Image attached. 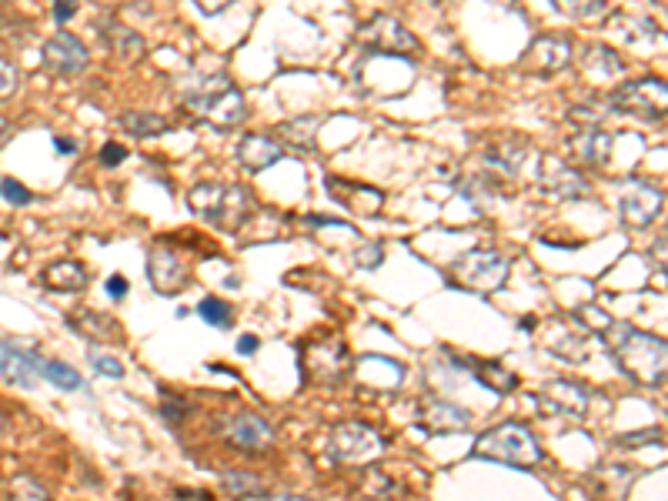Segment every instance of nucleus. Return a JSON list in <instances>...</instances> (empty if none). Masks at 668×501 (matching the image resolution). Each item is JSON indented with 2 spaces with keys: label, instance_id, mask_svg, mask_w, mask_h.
Segmentation results:
<instances>
[{
  "label": "nucleus",
  "instance_id": "obj_36",
  "mask_svg": "<svg viewBox=\"0 0 668 501\" xmlns=\"http://www.w3.org/2000/svg\"><path fill=\"white\" fill-rule=\"evenodd\" d=\"M188 4H194L198 14H204V18H218L234 4V0H188Z\"/></svg>",
  "mask_w": 668,
  "mask_h": 501
},
{
  "label": "nucleus",
  "instance_id": "obj_39",
  "mask_svg": "<svg viewBox=\"0 0 668 501\" xmlns=\"http://www.w3.org/2000/svg\"><path fill=\"white\" fill-rule=\"evenodd\" d=\"M124 157H127V147H121V144H114V141L104 144V151H101V164H104V167H114V164H121Z\"/></svg>",
  "mask_w": 668,
  "mask_h": 501
},
{
  "label": "nucleus",
  "instance_id": "obj_41",
  "mask_svg": "<svg viewBox=\"0 0 668 501\" xmlns=\"http://www.w3.org/2000/svg\"><path fill=\"white\" fill-rule=\"evenodd\" d=\"M365 250H368V255H361V250H358V258H355V261L365 265V268H375V265L381 261V247H378V244H368Z\"/></svg>",
  "mask_w": 668,
  "mask_h": 501
},
{
  "label": "nucleus",
  "instance_id": "obj_1",
  "mask_svg": "<svg viewBox=\"0 0 668 501\" xmlns=\"http://www.w3.org/2000/svg\"><path fill=\"white\" fill-rule=\"evenodd\" d=\"M609 352H615L622 371L638 385V388H661L665 381V342L655 334H645L625 321L609 318V324L599 331Z\"/></svg>",
  "mask_w": 668,
  "mask_h": 501
},
{
  "label": "nucleus",
  "instance_id": "obj_3",
  "mask_svg": "<svg viewBox=\"0 0 668 501\" xmlns=\"http://www.w3.org/2000/svg\"><path fill=\"white\" fill-rule=\"evenodd\" d=\"M188 208L204 218L208 224L221 231H237L255 214V194L244 185H224V181H201L188 191Z\"/></svg>",
  "mask_w": 668,
  "mask_h": 501
},
{
  "label": "nucleus",
  "instance_id": "obj_17",
  "mask_svg": "<svg viewBox=\"0 0 668 501\" xmlns=\"http://www.w3.org/2000/svg\"><path fill=\"white\" fill-rule=\"evenodd\" d=\"M528 157H532V144L525 137H515V134L512 137H501V141H491L488 151H485L488 167H494V171L509 175V178H515L522 171Z\"/></svg>",
  "mask_w": 668,
  "mask_h": 501
},
{
  "label": "nucleus",
  "instance_id": "obj_5",
  "mask_svg": "<svg viewBox=\"0 0 668 501\" xmlns=\"http://www.w3.org/2000/svg\"><path fill=\"white\" fill-rule=\"evenodd\" d=\"M609 111L638 118V121H661L665 108H668V91H665V80L661 77H638L622 84L619 91H612L605 98Z\"/></svg>",
  "mask_w": 668,
  "mask_h": 501
},
{
  "label": "nucleus",
  "instance_id": "obj_46",
  "mask_svg": "<svg viewBox=\"0 0 668 501\" xmlns=\"http://www.w3.org/2000/svg\"><path fill=\"white\" fill-rule=\"evenodd\" d=\"M268 501H314V498H301V494H271Z\"/></svg>",
  "mask_w": 668,
  "mask_h": 501
},
{
  "label": "nucleus",
  "instance_id": "obj_14",
  "mask_svg": "<svg viewBox=\"0 0 668 501\" xmlns=\"http://www.w3.org/2000/svg\"><path fill=\"white\" fill-rule=\"evenodd\" d=\"M542 188L552 194V198H561V201H575V198H584L589 194V181L578 171L575 164L561 160L558 154H545L542 157V175H538Z\"/></svg>",
  "mask_w": 668,
  "mask_h": 501
},
{
  "label": "nucleus",
  "instance_id": "obj_37",
  "mask_svg": "<svg viewBox=\"0 0 668 501\" xmlns=\"http://www.w3.org/2000/svg\"><path fill=\"white\" fill-rule=\"evenodd\" d=\"M91 365H94V371H101V375H108V378H121V375H124L121 361H114V358H108V355H94Z\"/></svg>",
  "mask_w": 668,
  "mask_h": 501
},
{
  "label": "nucleus",
  "instance_id": "obj_29",
  "mask_svg": "<svg viewBox=\"0 0 668 501\" xmlns=\"http://www.w3.org/2000/svg\"><path fill=\"white\" fill-rule=\"evenodd\" d=\"M37 375H44L51 385H57L60 391H77L80 385H84V378L74 371V368H67L64 361H41L37 365Z\"/></svg>",
  "mask_w": 668,
  "mask_h": 501
},
{
  "label": "nucleus",
  "instance_id": "obj_21",
  "mask_svg": "<svg viewBox=\"0 0 668 501\" xmlns=\"http://www.w3.org/2000/svg\"><path fill=\"white\" fill-rule=\"evenodd\" d=\"M471 425V414L465 411V408H458V404H452V401H425V408H422V428H428V432H465Z\"/></svg>",
  "mask_w": 668,
  "mask_h": 501
},
{
  "label": "nucleus",
  "instance_id": "obj_33",
  "mask_svg": "<svg viewBox=\"0 0 668 501\" xmlns=\"http://www.w3.org/2000/svg\"><path fill=\"white\" fill-rule=\"evenodd\" d=\"M224 488H227L231 494H241V498H247V494H258V491H261V481H258L255 475H241V471H231V475H224Z\"/></svg>",
  "mask_w": 668,
  "mask_h": 501
},
{
  "label": "nucleus",
  "instance_id": "obj_44",
  "mask_svg": "<svg viewBox=\"0 0 668 501\" xmlns=\"http://www.w3.org/2000/svg\"><path fill=\"white\" fill-rule=\"evenodd\" d=\"M237 352H241V355L258 352V342H255V338H241V342H237Z\"/></svg>",
  "mask_w": 668,
  "mask_h": 501
},
{
  "label": "nucleus",
  "instance_id": "obj_2",
  "mask_svg": "<svg viewBox=\"0 0 668 501\" xmlns=\"http://www.w3.org/2000/svg\"><path fill=\"white\" fill-rule=\"evenodd\" d=\"M181 104H185V111H191L198 121L211 124L214 131H234L247 121L244 94L224 74H214V77H204L201 84H194L191 91H185Z\"/></svg>",
  "mask_w": 668,
  "mask_h": 501
},
{
  "label": "nucleus",
  "instance_id": "obj_16",
  "mask_svg": "<svg viewBox=\"0 0 668 501\" xmlns=\"http://www.w3.org/2000/svg\"><path fill=\"white\" fill-rule=\"evenodd\" d=\"M538 401L545 411L561 414V417H584V411H589V391H584L578 381H565V378L548 381L542 388Z\"/></svg>",
  "mask_w": 668,
  "mask_h": 501
},
{
  "label": "nucleus",
  "instance_id": "obj_30",
  "mask_svg": "<svg viewBox=\"0 0 668 501\" xmlns=\"http://www.w3.org/2000/svg\"><path fill=\"white\" fill-rule=\"evenodd\" d=\"M8 498L11 501H51L47 488L34 475H14L8 485Z\"/></svg>",
  "mask_w": 668,
  "mask_h": 501
},
{
  "label": "nucleus",
  "instance_id": "obj_12",
  "mask_svg": "<svg viewBox=\"0 0 668 501\" xmlns=\"http://www.w3.org/2000/svg\"><path fill=\"white\" fill-rule=\"evenodd\" d=\"M41 60H44V67H47L51 74H57V77H77V74L88 70L91 54H88V47H84L80 37L60 31V34H54V37L44 41Z\"/></svg>",
  "mask_w": 668,
  "mask_h": 501
},
{
  "label": "nucleus",
  "instance_id": "obj_27",
  "mask_svg": "<svg viewBox=\"0 0 668 501\" xmlns=\"http://www.w3.org/2000/svg\"><path fill=\"white\" fill-rule=\"evenodd\" d=\"M552 4H555L565 18L581 21V24H595V21H602L605 11H609V0H552Z\"/></svg>",
  "mask_w": 668,
  "mask_h": 501
},
{
  "label": "nucleus",
  "instance_id": "obj_8",
  "mask_svg": "<svg viewBox=\"0 0 668 501\" xmlns=\"http://www.w3.org/2000/svg\"><path fill=\"white\" fill-rule=\"evenodd\" d=\"M452 275L471 288V291H498L501 285H505L509 278V258L498 255V250H468V255H461L455 265H452Z\"/></svg>",
  "mask_w": 668,
  "mask_h": 501
},
{
  "label": "nucleus",
  "instance_id": "obj_4",
  "mask_svg": "<svg viewBox=\"0 0 668 501\" xmlns=\"http://www.w3.org/2000/svg\"><path fill=\"white\" fill-rule=\"evenodd\" d=\"M475 458H488L509 468H538L542 465V445L522 422H505L491 432H485L475 442Z\"/></svg>",
  "mask_w": 668,
  "mask_h": 501
},
{
  "label": "nucleus",
  "instance_id": "obj_47",
  "mask_svg": "<svg viewBox=\"0 0 668 501\" xmlns=\"http://www.w3.org/2000/svg\"><path fill=\"white\" fill-rule=\"evenodd\" d=\"M0 432H4V411H0Z\"/></svg>",
  "mask_w": 668,
  "mask_h": 501
},
{
  "label": "nucleus",
  "instance_id": "obj_26",
  "mask_svg": "<svg viewBox=\"0 0 668 501\" xmlns=\"http://www.w3.org/2000/svg\"><path fill=\"white\" fill-rule=\"evenodd\" d=\"M318 127H321V118H294V121L278 124V137L298 151H314Z\"/></svg>",
  "mask_w": 668,
  "mask_h": 501
},
{
  "label": "nucleus",
  "instance_id": "obj_42",
  "mask_svg": "<svg viewBox=\"0 0 668 501\" xmlns=\"http://www.w3.org/2000/svg\"><path fill=\"white\" fill-rule=\"evenodd\" d=\"M108 294H111V298H124V294H127V281H124L121 275L111 278V281H108Z\"/></svg>",
  "mask_w": 668,
  "mask_h": 501
},
{
  "label": "nucleus",
  "instance_id": "obj_22",
  "mask_svg": "<svg viewBox=\"0 0 668 501\" xmlns=\"http://www.w3.org/2000/svg\"><path fill=\"white\" fill-rule=\"evenodd\" d=\"M101 41H104V47H108L118 60H124V64H134V60L144 57V37H141L137 31H131L127 24H121V21L101 24Z\"/></svg>",
  "mask_w": 668,
  "mask_h": 501
},
{
  "label": "nucleus",
  "instance_id": "obj_34",
  "mask_svg": "<svg viewBox=\"0 0 668 501\" xmlns=\"http://www.w3.org/2000/svg\"><path fill=\"white\" fill-rule=\"evenodd\" d=\"M198 314H201L208 324H214V327H224V324L231 321V308H227L224 301H218V298H204V301L198 304Z\"/></svg>",
  "mask_w": 668,
  "mask_h": 501
},
{
  "label": "nucleus",
  "instance_id": "obj_9",
  "mask_svg": "<svg viewBox=\"0 0 668 501\" xmlns=\"http://www.w3.org/2000/svg\"><path fill=\"white\" fill-rule=\"evenodd\" d=\"M571 57L575 47L565 34H538L522 54V70L532 77H558L561 70H568Z\"/></svg>",
  "mask_w": 668,
  "mask_h": 501
},
{
  "label": "nucleus",
  "instance_id": "obj_6",
  "mask_svg": "<svg viewBox=\"0 0 668 501\" xmlns=\"http://www.w3.org/2000/svg\"><path fill=\"white\" fill-rule=\"evenodd\" d=\"M355 41H358L365 51L388 54V57H414L417 51H422L417 37H414L398 18H388V14H375L371 21H365V24L355 31Z\"/></svg>",
  "mask_w": 668,
  "mask_h": 501
},
{
  "label": "nucleus",
  "instance_id": "obj_11",
  "mask_svg": "<svg viewBox=\"0 0 668 501\" xmlns=\"http://www.w3.org/2000/svg\"><path fill=\"white\" fill-rule=\"evenodd\" d=\"M147 281L157 294L175 298L188 288V265L175 247L154 244L147 250Z\"/></svg>",
  "mask_w": 668,
  "mask_h": 501
},
{
  "label": "nucleus",
  "instance_id": "obj_45",
  "mask_svg": "<svg viewBox=\"0 0 668 501\" xmlns=\"http://www.w3.org/2000/svg\"><path fill=\"white\" fill-rule=\"evenodd\" d=\"M8 137H11V121H8L4 114H0V147H4Z\"/></svg>",
  "mask_w": 668,
  "mask_h": 501
},
{
  "label": "nucleus",
  "instance_id": "obj_35",
  "mask_svg": "<svg viewBox=\"0 0 668 501\" xmlns=\"http://www.w3.org/2000/svg\"><path fill=\"white\" fill-rule=\"evenodd\" d=\"M0 194H4L8 204H18V208H24V204L34 201V194H31L21 181H14V178H4V181H0Z\"/></svg>",
  "mask_w": 668,
  "mask_h": 501
},
{
  "label": "nucleus",
  "instance_id": "obj_31",
  "mask_svg": "<svg viewBox=\"0 0 668 501\" xmlns=\"http://www.w3.org/2000/svg\"><path fill=\"white\" fill-rule=\"evenodd\" d=\"M475 378L485 388H498V391H512L515 388V375L505 371L501 365H475Z\"/></svg>",
  "mask_w": 668,
  "mask_h": 501
},
{
  "label": "nucleus",
  "instance_id": "obj_7",
  "mask_svg": "<svg viewBox=\"0 0 668 501\" xmlns=\"http://www.w3.org/2000/svg\"><path fill=\"white\" fill-rule=\"evenodd\" d=\"M327 452L334 461H345V465H365L375 461L385 452V438L361 425V422H345L327 435Z\"/></svg>",
  "mask_w": 668,
  "mask_h": 501
},
{
  "label": "nucleus",
  "instance_id": "obj_28",
  "mask_svg": "<svg viewBox=\"0 0 668 501\" xmlns=\"http://www.w3.org/2000/svg\"><path fill=\"white\" fill-rule=\"evenodd\" d=\"M74 327H77L80 334H88V338H98V342H111V338H114V331H118V324H114L111 318L94 314V311L77 314V318H74Z\"/></svg>",
  "mask_w": 668,
  "mask_h": 501
},
{
  "label": "nucleus",
  "instance_id": "obj_38",
  "mask_svg": "<svg viewBox=\"0 0 668 501\" xmlns=\"http://www.w3.org/2000/svg\"><path fill=\"white\" fill-rule=\"evenodd\" d=\"M80 8V0H54V21L57 24H67Z\"/></svg>",
  "mask_w": 668,
  "mask_h": 501
},
{
  "label": "nucleus",
  "instance_id": "obj_25",
  "mask_svg": "<svg viewBox=\"0 0 668 501\" xmlns=\"http://www.w3.org/2000/svg\"><path fill=\"white\" fill-rule=\"evenodd\" d=\"M121 131H127L131 137H157V134H167L171 131V121L160 118V114H151V111H124L118 118Z\"/></svg>",
  "mask_w": 668,
  "mask_h": 501
},
{
  "label": "nucleus",
  "instance_id": "obj_40",
  "mask_svg": "<svg viewBox=\"0 0 668 501\" xmlns=\"http://www.w3.org/2000/svg\"><path fill=\"white\" fill-rule=\"evenodd\" d=\"M658 438H661V432H642V435H622V442H619V445L635 448V445H648V442H658Z\"/></svg>",
  "mask_w": 668,
  "mask_h": 501
},
{
  "label": "nucleus",
  "instance_id": "obj_23",
  "mask_svg": "<svg viewBox=\"0 0 668 501\" xmlns=\"http://www.w3.org/2000/svg\"><path fill=\"white\" fill-rule=\"evenodd\" d=\"M37 365L41 358L8 345V342H0V375H4L8 381L21 385V388H34V378H37Z\"/></svg>",
  "mask_w": 668,
  "mask_h": 501
},
{
  "label": "nucleus",
  "instance_id": "obj_15",
  "mask_svg": "<svg viewBox=\"0 0 668 501\" xmlns=\"http://www.w3.org/2000/svg\"><path fill=\"white\" fill-rule=\"evenodd\" d=\"M665 211V194L655 185H632L622 198H619V214L622 224L632 231H642L648 224H655V218Z\"/></svg>",
  "mask_w": 668,
  "mask_h": 501
},
{
  "label": "nucleus",
  "instance_id": "obj_18",
  "mask_svg": "<svg viewBox=\"0 0 668 501\" xmlns=\"http://www.w3.org/2000/svg\"><path fill=\"white\" fill-rule=\"evenodd\" d=\"M285 157V147L268 137V134H244L237 144V160L247 167V171H268L271 164H278Z\"/></svg>",
  "mask_w": 668,
  "mask_h": 501
},
{
  "label": "nucleus",
  "instance_id": "obj_32",
  "mask_svg": "<svg viewBox=\"0 0 668 501\" xmlns=\"http://www.w3.org/2000/svg\"><path fill=\"white\" fill-rule=\"evenodd\" d=\"M18 88H21V70H18V64H11L8 57H0V101L14 98Z\"/></svg>",
  "mask_w": 668,
  "mask_h": 501
},
{
  "label": "nucleus",
  "instance_id": "obj_19",
  "mask_svg": "<svg viewBox=\"0 0 668 501\" xmlns=\"http://www.w3.org/2000/svg\"><path fill=\"white\" fill-rule=\"evenodd\" d=\"M612 134L602 131V127H581L575 137H571V157L584 167H602L609 164L612 157Z\"/></svg>",
  "mask_w": 668,
  "mask_h": 501
},
{
  "label": "nucleus",
  "instance_id": "obj_24",
  "mask_svg": "<svg viewBox=\"0 0 668 501\" xmlns=\"http://www.w3.org/2000/svg\"><path fill=\"white\" fill-rule=\"evenodd\" d=\"M584 70H589L592 77L599 80H615V77H625L628 74V64L619 51H612L609 44H592L589 51H584Z\"/></svg>",
  "mask_w": 668,
  "mask_h": 501
},
{
  "label": "nucleus",
  "instance_id": "obj_43",
  "mask_svg": "<svg viewBox=\"0 0 668 501\" xmlns=\"http://www.w3.org/2000/svg\"><path fill=\"white\" fill-rule=\"evenodd\" d=\"M54 144H57V154H77V144L70 137H57Z\"/></svg>",
  "mask_w": 668,
  "mask_h": 501
},
{
  "label": "nucleus",
  "instance_id": "obj_13",
  "mask_svg": "<svg viewBox=\"0 0 668 501\" xmlns=\"http://www.w3.org/2000/svg\"><path fill=\"white\" fill-rule=\"evenodd\" d=\"M304 365H308V375L324 381V385H334V381H342L348 375V348L342 338H321L314 342L308 352H304Z\"/></svg>",
  "mask_w": 668,
  "mask_h": 501
},
{
  "label": "nucleus",
  "instance_id": "obj_10",
  "mask_svg": "<svg viewBox=\"0 0 668 501\" xmlns=\"http://www.w3.org/2000/svg\"><path fill=\"white\" fill-rule=\"evenodd\" d=\"M221 435H224V442H231L234 448H241L247 455H261V452H268L275 445V428L255 411L227 414L221 422Z\"/></svg>",
  "mask_w": 668,
  "mask_h": 501
},
{
  "label": "nucleus",
  "instance_id": "obj_20",
  "mask_svg": "<svg viewBox=\"0 0 668 501\" xmlns=\"http://www.w3.org/2000/svg\"><path fill=\"white\" fill-rule=\"evenodd\" d=\"M41 281H44V288H51V291L77 294V291H84V288L91 285V271L84 268L80 261H74V258H64V261L47 265L44 275H41Z\"/></svg>",
  "mask_w": 668,
  "mask_h": 501
}]
</instances>
